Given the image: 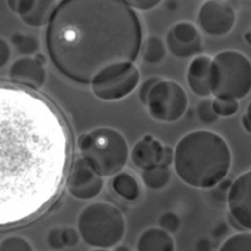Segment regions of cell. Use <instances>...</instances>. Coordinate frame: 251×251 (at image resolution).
<instances>
[{
    "mask_svg": "<svg viewBox=\"0 0 251 251\" xmlns=\"http://www.w3.org/2000/svg\"><path fill=\"white\" fill-rule=\"evenodd\" d=\"M236 12L227 0H206L197 13V24L206 34L223 37L234 29Z\"/></svg>",
    "mask_w": 251,
    "mask_h": 251,
    "instance_id": "cell-9",
    "label": "cell"
},
{
    "mask_svg": "<svg viewBox=\"0 0 251 251\" xmlns=\"http://www.w3.org/2000/svg\"><path fill=\"white\" fill-rule=\"evenodd\" d=\"M47 243L54 250H60L64 248L63 241V227H53L47 234Z\"/></svg>",
    "mask_w": 251,
    "mask_h": 251,
    "instance_id": "cell-27",
    "label": "cell"
},
{
    "mask_svg": "<svg viewBox=\"0 0 251 251\" xmlns=\"http://www.w3.org/2000/svg\"><path fill=\"white\" fill-rule=\"evenodd\" d=\"M245 40L251 46V33L250 31H248V33L245 34Z\"/></svg>",
    "mask_w": 251,
    "mask_h": 251,
    "instance_id": "cell-39",
    "label": "cell"
},
{
    "mask_svg": "<svg viewBox=\"0 0 251 251\" xmlns=\"http://www.w3.org/2000/svg\"><path fill=\"white\" fill-rule=\"evenodd\" d=\"M226 202L231 219L241 228L251 231V170L232 181Z\"/></svg>",
    "mask_w": 251,
    "mask_h": 251,
    "instance_id": "cell-11",
    "label": "cell"
},
{
    "mask_svg": "<svg viewBox=\"0 0 251 251\" xmlns=\"http://www.w3.org/2000/svg\"><path fill=\"white\" fill-rule=\"evenodd\" d=\"M12 57V48L4 38L0 37V69L4 68Z\"/></svg>",
    "mask_w": 251,
    "mask_h": 251,
    "instance_id": "cell-32",
    "label": "cell"
},
{
    "mask_svg": "<svg viewBox=\"0 0 251 251\" xmlns=\"http://www.w3.org/2000/svg\"><path fill=\"white\" fill-rule=\"evenodd\" d=\"M188 102L187 93L180 83L161 78L150 92L145 106L157 122L174 123L185 116Z\"/></svg>",
    "mask_w": 251,
    "mask_h": 251,
    "instance_id": "cell-8",
    "label": "cell"
},
{
    "mask_svg": "<svg viewBox=\"0 0 251 251\" xmlns=\"http://www.w3.org/2000/svg\"><path fill=\"white\" fill-rule=\"evenodd\" d=\"M171 176L172 172L170 167H165V166H156V167L143 170L141 172V180H142L143 186L153 191L165 188L171 181Z\"/></svg>",
    "mask_w": 251,
    "mask_h": 251,
    "instance_id": "cell-19",
    "label": "cell"
},
{
    "mask_svg": "<svg viewBox=\"0 0 251 251\" xmlns=\"http://www.w3.org/2000/svg\"><path fill=\"white\" fill-rule=\"evenodd\" d=\"M116 251H132V250L128 248V246H126V245H118L117 249H116Z\"/></svg>",
    "mask_w": 251,
    "mask_h": 251,
    "instance_id": "cell-38",
    "label": "cell"
},
{
    "mask_svg": "<svg viewBox=\"0 0 251 251\" xmlns=\"http://www.w3.org/2000/svg\"><path fill=\"white\" fill-rule=\"evenodd\" d=\"M80 240V235L77 228L75 227H63V241L64 246L67 248H73L77 246Z\"/></svg>",
    "mask_w": 251,
    "mask_h": 251,
    "instance_id": "cell-31",
    "label": "cell"
},
{
    "mask_svg": "<svg viewBox=\"0 0 251 251\" xmlns=\"http://www.w3.org/2000/svg\"><path fill=\"white\" fill-rule=\"evenodd\" d=\"M12 43L15 47V49L24 57L35 55L40 48L39 40L37 37L31 34H25V33H20V31H17L12 35Z\"/></svg>",
    "mask_w": 251,
    "mask_h": 251,
    "instance_id": "cell-21",
    "label": "cell"
},
{
    "mask_svg": "<svg viewBox=\"0 0 251 251\" xmlns=\"http://www.w3.org/2000/svg\"><path fill=\"white\" fill-rule=\"evenodd\" d=\"M219 251H251V232H240L228 236Z\"/></svg>",
    "mask_w": 251,
    "mask_h": 251,
    "instance_id": "cell-22",
    "label": "cell"
},
{
    "mask_svg": "<svg viewBox=\"0 0 251 251\" xmlns=\"http://www.w3.org/2000/svg\"><path fill=\"white\" fill-rule=\"evenodd\" d=\"M8 75L19 87L38 89L46 83L47 69L34 57H20L12 63Z\"/></svg>",
    "mask_w": 251,
    "mask_h": 251,
    "instance_id": "cell-13",
    "label": "cell"
},
{
    "mask_svg": "<svg viewBox=\"0 0 251 251\" xmlns=\"http://www.w3.org/2000/svg\"><path fill=\"white\" fill-rule=\"evenodd\" d=\"M196 113L199 120L205 125H211L219 120V116L215 113L214 108H212V100H210V98H203L197 104Z\"/></svg>",
    "mask_w": 251,
    "mask_h": 251,
    "instance_id": "cell-25",
    "label": "cell"
},
{
    "mask_svg": "<svg viewBox=\"0 0 251 251\" xmlns=\"http://www.w3.org/2000/svg\"><path fill=\"white\" fill-rule=\"evenodd\" d=\"M137 251H175V240L171 234L161 227H149L138 236Z\"/></svg>",
    "mask_w": 251,
    "mask_h": 251,
    "instance_id": "cell-16",
    "label": "cell"
},
{
    "mask_svg": "<svg viewBox=\"0 0 251 251\" xmlns=\"http://www.w3.org/2000/svg\"><path fill=\"white\" fill-rule=\"evenodd\" d=\"M212 108L219 117H231L239 111V100L232 98H214Z\"/></svg>",
    "mask_w": 251,
    "mask_h": 251,
    "instance_id": "cell-23",
    "label": "cell"
},
{
    "mask_svg": "<svg viewBox=\"0 0 251 251\" xmlns=\"http://www.w3.org/2000/svg\"><path fill=\"white\" fill-rule=\"evenodd\" d=\"M104 187V178L93 171L91 166L83 160L77 158L71 166L67 177V191L77 200H93Z\"/></svg>",
    "mask_w": 251,
    "mask_h": 251,
    "instance_id": "cell-10",
    "label": "cell"
},
{
    "mask_svg": "<svg viewBox=\"0 0 251 251\" xmlns=\"http://www.w3.org/2000/svg\"><path fill=\"white\" fill-rule=\"evenodd\" d=\"M111 187L120 199L128 202L138 200L141 196L140 182L131 172L121 171L112 176Z\"/></svg>",
    "mask_w": 251,
    "mask_h": 251,
    "instance_id": "cell-17",
    "label": "cell"
},
{
    "mask_svg": "<svg viewBox=\"0 0 251 251\" xmlns=\"http://www.w3.org/2000/svg\"><path fill=\"white\" fill-rule=\"evenodd\" d=\"M127 5L131 6L132 9L141 10V12H149L151 9L160 5L162 0H123Z\"/></svg>",
    "mask_w": 251,
    "mask_h": 251,
    "instance_id": "cell-29",
    "label": "cell"
},
{
    "mask_svg": "<svg viewBox=\"0 0 251 251\" xmlns=\"http://www.w3.org/2000/svg\"><path fill=\"white\" fill-rule=\"evenodd\" d=\"M167 54L166 43L157 35H149L141 47V55L147 64H158Z\"/></svg>",
    "mask_w": 251,
    "mask_h": 251,
    "instance_id": "cell-20",
    "label": "cell"
},
{
    "mask_svg": "<svg viewBox=\"0 0 251 251\" xmlns=\"http://www.w3.org/2000/svg\"><path fill=\"white\" fill-rule=\"evenodd\" d=\"M55 8L57 0H33L30 10L20 19L31 28H42L49 23Z\"/></svg>",
    "mask_w": 251,
    "mask_h": 251,
    "instance_id": "cell-18",
    "label": "cell"
},
{
    "mask_svg": "<svg viewBox=\"0 0 251 251\" xmlns=\"http://www.w3.org/2000/svg\"><path fill=\"white\" fill-rule=\"evenodd\" d=\"M165 145L152 134H145L134 143L129 151V158L141 171L160 166Z\"/></svg>",
    "mask_w": 251,
    "mask_h": 251,
    "instance_id": "cell-15",
    "label": "cell"
},
{
    "mask_svg": "<svg viewBox=\"0 0 251 251\" xmlns=\"http://www.w3.org/2000/svg\"><path fill=\"white\" fill-rule=\"evenodd\" d=\"M0 251H34V249L25 237L8 236L0 241Z\"/></svg>",
    "mask_w": 251,
    "mask_h": 251,
    "instance_id": "cell-24",
    "label": "cell"
},
{
    "mask_svg": "<svg viewBox=\"0 0 251 251\" xmlns=\"http://www.w3.org/2000/svg\"><path fill=\"white\" fill-rule=\"evenodd\" d=\"M250 33H251V29H250Z\"/></svg>",
    "mask_w": 251,
    "mask_h": 251,
    "instance_id": "cell-41",
    "label": "cell"
},
{
    "mask_svg": "<svg viewBox=\"0 0 251 251\" xmlns=\"http://www.w3.org/2000/svg\"><path fill=\"white\" fill-rule=\"evenodd\" d=\"M166 9H169L171 12H175L178 9V1L177 0H167L166 1Z\"/></svg>",
    "mask_w": 251,
    "mask_h": 251,
    "instance_id": "cell-37",
    "label": "cell"
},
{
    "mask_svg": "<svg viewBox=\"0 0 251 251\" xmlns=\"http://www.w3.org/2000/svg\"><path fill=\"white\" fill-rule=\"evenodd\" d=\"M158 227L169 234H176L181 227V217L174 211L163 212L158 219Z\"/></svg>",
    "mask_w": 251,
    "mask_h": 251,
    "instance_id": "cell-26",
    "label": "cell"
},
{
    "mask_svg": "<svg viewBox=\"0 0 251 251\" xmlns=\"http://www.w3.org/2000/svg\"><path fill=\"white\" fill-rule=\"evenodd\" d=\"M165 43L167 50L180 59L194 58L202 51V42L199 29L190 22L175 24L167 31Z\"/></svg>",
    "mask_w": 251,
    "mask_h": 251,
    "instance_id": "cell-12",
    "label": "cell"
},
{
    "mask_svg": "<svg viewBox=\"0 0 251 251\" xmlns=\"http://www.w3.org/2000/svg\"><path fill=\"white\" fill-rule=\"evenodd\" d=\"M211 249L212 244L207 237H200V239H197L196 244H195V250L196 251H211Z\"/></svg>",
    "mask_w": 251,
    "mask_h": 251,
    "instance_id": "cell-34",
    "label": "cell"
},
{
    "mask_svg": "<svg viewBox=\"0 0 251 251\" xmlns=\"http://www.w3.org/2000/svg\"><path fill=\"white\" fill-rule=\"evenodd\" d=\"M232 153L223 136L208 129L188 132L174 149L177 177L194 188L210 190L226 178L231 170Z\"/></svg>",
    "mask_w": 251,
    "mask_h": 251,
    "instance_id": "cell-3",
    "label": "cell"
},
{
    "mask_svg": "<svg viewBox=\"0 0 251 251\" xmlns=\"http://www.w3.org/2000/svg\"><path fill=\"white\" fill-rule=\"evenodd\" d=\"M211 96L244 100L251 92V60L237 50H223L211 60Z\"/></svg>",
    "mask_w": 251,
    "mask_h": 251,
    "instance_id": "cell-6",
    "label": "cell"
},
{
    "mask_svg": "<svg viewBox=\"0 0 251 251\" xmlns=\"http://www.w3.org/2000/svg\"><path fill=\"white\" fill-rule=\"evenodd\" d=\"M141 72L134 63H118L103 69L91 82V91L97 100L116 102L128 97L138 88Z\"/></svg>",
    "mask_w": 251,
    "mask_h": 251,
    "instance_id": "cell-7",
    "label": "cell"
},
{
    "mask_svg": "<svg viewBox=\"0 0 251 251\" xmlns=\"http://www.w3.org/2000/svg\"><path fill=\"white\" fill-rule=\"evenodd\" d=\"M241 122H243L244 129H245L248 133H251V100L249 102L248 107H246L245 114L241 118Z\"/></svg>",
    "mask_w": 251,
    "mask_h": 251,
    "instance_id": "cell-35",
    "label": "cell"
},
{
    "mask_svg": "<svg viewBox=\"0 0 251 251\" xmlns=\"http://www.w3.org/2000/svg\"><path fill=\"white\" fill-rule=\"evenodd\" d=\"M89 251H112V250H109V249H102V248H93Z\"/></svg>",
    "mask_w": 251,
    "mask_h": 251,
    "instance_id": "cell-40",
    "label": "cell"
},
{
    "mask_svg": "<svg viewBox=\"0 0 251 251\" xmlns=\"http://www.w3.org/2000/svg\"><path fill=\"white\" fill-rule=\"evenodd\" d=\"M9 9L20 18L25 15L33 5V0H6Z\"/></svg>",
    "mask_w": 251,
    "mask_h": 251,
    "instance_id": "cell-28",
    "label": "cell"
},
{
    "mask_svg": "<svg viewBox=\"0 0 251 251\" xmlns=\"http://www.w3.org/2000/svg\"><path fill=\"white\" fill-rule=\"evenodd\" d=\"M142 43L140 18L123 0H62L46 29L51 64L83 86L113 64L136 62Z\"/></svg>",
    "mask_w": 251,
    "mask_h": 251,
    "instance_id": "cell-2",
    "label": "cell"
},
{
    "mask_svg": "<svg viewBox=\"0 0 251 251\" xmlns=\"http://www.w3.org/2000/svg\"><path fill=\"white\" fill-rule=\"evenodd\" d=\"M69 154L57 107L31 89L0 84V227L33 219L55 200Z\"/></svg>",
    "mask_w": 251,
    "mask_h": 251,
    "instance_id": "cell-1",
    "label": "cell"
},
{
    "mask_svg": "<svg viewBox=\"0 0 251 251\" xmlns=\"http://www.w3.org/2000/svg\"><path fill=\"white\" fill-rule=\"evenodd\" d=\"M160 79L161 78L158 77H150L146 80H143L142 83H140V86H138V98H140V100L143 104H146V100H147L150 92H151L154 84Z\"/></svg>",
    "mask_w": 251,
    "mask_h": 251,
    "instance_id": "cell-30",
    "label": "cell"
},
{
    "mask_svg": "<svg viewBox=\"0 0 251 251\" xmlns=\"http://www.w3.org/2000/svg\"><path fill=\"white\" fill-rule=\"evenodd\" d=\"M227 225H226L225 223H220L219 225L215 226V228L212 230V235H214V237H216V239H220V237L225 236V235L227 234Z\"/></svg>",
    "mask_w": 251,
    "mask_h": 251,
    "instance_id": "cell-36",
    "label": "cell"
},
{
    "mask_svg": "<svg viewBox=\"0 0 251 251\" xmlns=\"http://www.w3.org/2000/svg\"><path fill=\"white\" fill-rule=\"evenodd\" d=\"M78 150L83 160L103 178L123 171L131 151L125 136L112 127H97L80 134Z\"/></svg>",
    "mask_w": 251,
    "mask_h": 251,
    "instance_id": "cell-4",
    "label": "cell"
},
{
    "mask_svg": "<svg viewBox=\"0 0 251 251\" xmlns=\"http://www.w3.org/2000/svg\"><path fill=\"white\" fill-rule=\"evenodd\" d=\"M211 60L212 58L205 54H199L190 62L186 71V82L188 88L195 96L200 98H208L211 96Z\"/></svg>",
    "mask_w": 251,
    "mask_h": 251,
    "instance_id": "cell-14",
    "label": "cell"
},
{
    "mask_svg": "<svg viewBox=\"0 0 251 251\" xmlns=\"http://www.w3.org/2000/svg\"><path fill=\"white\" fill-rule=\"evenodd\" d=\"M174 162V149L170 146H165L163 150V156L162 161H161L160 166H165V167H170Z\"/></svg>",
    "mask_w": 251,
    "mask_h": 251,
    "instance_id": "cell-33",
    "label": "cell"
},
{
    "mask_svg": "<svg viewBox=\"0 0 251 251\" xmlns=\"http://www.w3.org/2000/svg\"><path fill=\"white\" fill-rule=\"evenodd\" d=\"M80 239L92 248L112 249L126 234V219L117 206L96 201L82 208L77 219Z\"/></svg>",
    "mask_w": 251,
    "mask_h": 251,
    "instance_id": "cell-5",
    "label": "cell"
}]
</instances>
